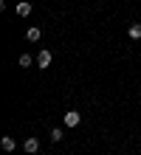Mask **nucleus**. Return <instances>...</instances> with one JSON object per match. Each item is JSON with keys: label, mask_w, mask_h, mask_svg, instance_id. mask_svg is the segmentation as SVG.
Listing matches in <instances>:
<instances>
[{"label": "nucleus", "mask_w": 141, "mask_h": 155, "mask_svg": "<svg viewBox=\"0 0 141 155\" xmlns=\"http://www.w3.org/2000/svg\"><path fill=\"white\" fill-rule=\"evenodd\" d=\"M62 121H65V127H79L82 116H79L76 110H68V113H65V118H62Z\"/></svg>", "instance_id": "1"}, {"label": "nucleus", "mask_w": 141, "mask_h": 155, "mask_svg": "<svg viewBox=\"0 0 141 155\" xmlns=\"http://www.w3.org/2000/svg\"><path fill=\"white\" fill-rule=\"evenodd\" d=\"M51 51H40V54H37V65H40V71H45V68H48L51 65Z\"/></svg>", "instance_id": "2"}, {"label": "nucleus", "mask_w": 141, "mask_h": 155, "mask_svg": "<svg viewBox=\"0 0 141 155\" xmlns=\"http://www.w3.org/2000/svg\"><path fill=\"white\" fill-rule=\"evenodd\" d=\"M40 37H42V31H40V25H31V28L25 31V40H28V42H40Z\"/></svg>", "instance_id": "3"}, {"label": "nucleus", "mask_w": 141, "mask_h": 155, "mask_svg": "<svg viewBox=\"0 0 141 155\" xmlns=\"http://www.w3.org/2000/svg\"><path fill=\"white\" fill-rule=\"evenodd\" d=\"M0 147H3L6 152H14L17 150V141L12 138V135H3V138H0Z\"/></svg>", "instance_id": "4"}, {"label": "nucleus", "mask_w": 141, "mask_h": 155, "mask_svg": "<svg viewBox=\"0 0 141 155\" xmlns=\"http://www.w3.org/2000/svg\"><path fill=\"white\" fill-rule=\"evenodd\" d=\"M31 14V3H28V0H20V3H17V17H28Z\"/></svg>", "instance_id": "5"}, {"label": "nucleus", "mask_w": 141, "mask_h": 155, "mask_svg": "<svg viewBox=\"0 0 141 155\" xmlns=\"http://www.w3.org/2000/svg\"><path fill=\"white\" fill-rule=\"evenodd\" d=\"M23 150H25L28 155H34L37 150H40V141H37V138H25V144H23Z\"/></svg>", "instance_id": "6"}, {"label": "nucleus", "mask_w": 141, "mask_h": 155, "mask_svg": "<svg viewBox=\"0 0 141 155\" xmlns=\"http://www.w3.org/2000/svg\"><path fill=\"white\" fill-rule=\"evenodd\" d=\"M127 34H130V40H141V23H130Z\"/></svg>", "instance_id": "7"}, {"label": "nucleus", "mask_w": 141, "mask_h": 155, "mask_svg": "<svg viewBox=\"0 0 141 155\" xmlns=\"http://www.w3.org/2000/svg\"><path fill=\"white\" fill-rule=\"evenodd\" d=\"M34 62H37V59L31 57V54H23V57H20V68H31Z\"/></svg>", "instance_id": "8"}, {"label": "nucleus", "mask_w": 141, "mask_h": 155, "mask_svg": "<svg viewBox=\"0 0 141 155\" xmlns=\"http://www.w3.org/2000/svg\"><path fill=\"white\" fill-rule=\"evenodd\" d=\"M51 141H54V144L62 141V127H54V130H51Z\"/></svg>", "instance_id": "9"}]
</instances>
